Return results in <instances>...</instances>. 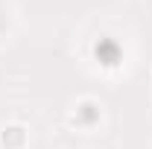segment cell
Segmentation results:
<instances>
[{"mask_svg":"<svg viewBox=\"0 0 152 149\" xmlns=\"http://www.w3.org/2000/svg\"><path fill=\"white\" fill-rule=\"evenodd\" d=\"M29 146V131L20 123H9L0 129V149H26Z\"/></svg>","mask_w":152,"mask_h":149,"instance_id":"1","label":"cell"},{"mask_svg":"<svg viewBox=\"0 0 152 149\" xmlns=\"http://www.w3.org/2000/svg\"><path fill=\"white\" fill-rule=\"evenodd\" d=\"M99 117H102V105L94 102V99H82V102L76 105L70 123H79V126H85V129H88V126H94Z\"/></svg>","mask_w":152,"mask_h":149,"instance_id":"2","label":"cell"}]
</instances>
